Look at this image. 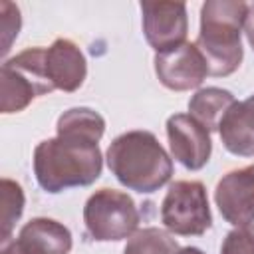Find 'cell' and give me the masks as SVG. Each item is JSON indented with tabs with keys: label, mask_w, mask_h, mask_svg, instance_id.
Wrapping results in <instances>:
<instances>
[{
	"label": "cell",
	"mask_w": 254,
	"mask_h": 254,
	"mask_svg": "<svg viewBox=\"0 0 254 254\" xmlns=\"http://www.w3.org/2000/svg\"><path fill=\"white\" fill-rule=\"evenodd\" d=\"M155 73L159 81L173 91H189L198 87L206 75H208V65L196 44L185 42L183 46L155 54Z\"/></svg>",
	"instance_id": "7"
},
{
	"label": "cell",
	"mask_w": 254,
	"mask_h": 254,
	"mask_svg": "<svg viewBox=\"0 0 254 254\" xmlns=\"http://www.w3.org/2000/svg\"><path fill=\"white\" fill-rule=\"evenodd\" d=\"M163 226L179 236H200L212 226L206 189L200 181H175L161 204Z\"/></svg>",
	"instance_id": "5"
},
{
	"label": "cell",
	"mask_w": 254,
	"mask_h": 254,
	"mask_svg": "<svg viewBox=\"0 0 254 254\" xmlns=\"http://www.w3.org/2000/svg\"><path fill=\"white\" fill-rule=\"evenodd\" d=\"M38 87L30 77H26L20 69L12 67L8 62L2 64L0 69V111L2 113H18L26 109L34 97H38Z\"/></svg>",
	"instance_id": "14"
},
{
	"label": "cell",
	"mask_w": 254,
	"mask_h": 254,
	"mask_svg": "<svg viewBox=\"0 0 254 254\" xmlns=\"http://www.w3.org/2000/svg\"><path fill=\"white\" fill-rule=\"evenodd\" d=\"M244 34L248 38L250 48L254 50V2L248 4V12H246V20H244Z\"/></svg>",
	"instance_id": "20"
},
{
	"label": "cell",
	"mask_w": 254,
	"mask_h": 254,
	"mask_svg": "<svg viewBox=\"0 0 254 254\" xmlns=\"http://www.w3.org/2000/svg\"><path fill=\"white\" fill-rule=\"evenodd\" d=\"M0 204H2L0 240L4 244V242L10 240V234H12L16 222L20 220V216L24 212V190L16 181H12V179H2L0 181Z\"/></svg>",
	"instance_id": "17"
},
{
	"label": "cell",
	"mask_w": 254,
	"mask_h": 254,
	"mask_svg": "<svg viewBox=\"0 0 254 254\" xmlns=\"http://www.w3.org/2000/svg\"><path fill=\"white\" fill-rule=\"evenodd\" d=\"M220 254H254V224L230 230L220 246Z\"/></svg>",
	"instance_id": "19"
},
{
	"label": "cell",
	"mask_w": 254,
	"mask_h": 254,
	"mask_svg": "<svg viewBox=\"0 0 254 254\" xmlns=\"http://www.w3.org/2000/svg\"><path fill=\"white\" fill-rule=\"evenodd\" d=\"M103 157L99 143L56 135L34 149V175L46 192H62L71 187H87L101 175Z\"/></svg>",
	"instance_id": "1"
},
{
	"label": "cell",
	"mask_w": 254,
	"mask_h": 254,
	"mask_svg": "<svg viewBox=\"0 0 254 254\" xmlns=\"http://www.w3.org/2000/svg\"><path fill=\"white\" fill-rule=\"evenodd\" d=\"M46 73L54 89L75 91L87 75V62L79 46L67 38H58L46 48Z\"/></svg>",
	"instance_id": "10"
},
{
	"label": "cell",
	"mask_w": 254,
	"mask_h": 254,
	"mask_svg": "<svg viewBox=\"0 0 254 254\" xmlns=\"http://www.w3.org/2000/svg\"><path fill=\"white\" fill-rule=\"evenodd\" d=\"M248 4L240 0H206L200 8V32L196 48L206 60L208 75L226 77L242 64L240 34Z\"/></svg>",
	"instance_id": "3"
},
{
	"label": "cell",
	"mask_w": 254,
	"mask_h": 254,
	"mask_svg": "<svg viewBox=\"0 0 254 254\" xmlns=\"http://www.w3.org/2000/svg\"><path fill=\"white\" fill-rule=\"evenodd\" d=\"M234 95L222 87H204L198 89L189 101V115L196 119L204 129L218 131V125L224 113L234 103Z\"/></svg>",
	"instance_id": "13"
},
{
	"label": "cell",
	"mask_w": 254,
	"mask_h": 254,
	"mask_svg": "<svg viewBox=\"0 0 254 254\" xmlns=\"http://www.w3.org/2000/svg\"><path fill=\"white\" fill-rule=\"evenodd\" d=\"M16 244L24 254H69L71 232L54 218L38 216L20 228Z\"/></svg>",
	"instance_id": "11"
},
{
	"label": "cell",
	"mask_w": 254,
	"mask_h": 254,
	"mask_svg": "<svg viewBox=\"0 0 254 254\" xmlns=\"http://www.w3.org/2000/svg\"><path fill=\"white\" fill-rule=\"evenodd\" d=\"M218 133L228 153L254 157V93L230 105L218 125Z\"/></svg>",
	"instance_id": "12"
},
{
	"label": "cell",
	"mask_w": 254,
	"mask_h": 254,
	"mask_svg": "<svg viewBox=\"0 0 254 254\" xmlns=\"http://www.w3.org/2000/svg\"><path fill=\"white\" fill-rule=\"evenodd\" d=\"M167 137L171 155L189 171L202 169L212 153L210 131L189 113H175L167 119Z\"/></svg>",
	"instance_id": "8"
},
{
	"label": "cell",
	"mask_w": 254,
	"mask_h": 254,
	"mask_svg": "<svg viewBox=\"0 0 254 254\" xmlns=\"http://www.w3.org/2000/svg\"><path fill=\"white\" fill-rule=\"evenodd\" d=\"M105 133V119L89 107H71L58 119V135L99 143Z\"/></svg>",
	"instance_id": "15"
},
{
	"label": "cell",
	"mask_w": 254,
	"mask_h": 254,
	"mask_svg": "<svg viewBox=\"0 0 254 254\" xmlns=\"http://www.w3.org/2000/svg\"><path fill=\"white\" fill-rule=\"evenodd\" d=\"M0 254H24V252L20 250V246L16 244V240H8V242L2 244V252Z\"/></svg>",
	"instance_id": "21"
},
{
	"label": "cell",
	"mask_w": 254,
	"mask_h": 254,
	"mask_svg": "<svg viewBox=\"0 0 254 254\" xmlns=\"http://www.w3.org/2000/svg\"><path fill=\"white\" fill-rule=\"evenodd\" d=\"M143 34L147 44L157 52H171L185 44L189 32L185 2H141Z\"/></svg>",
	"instance_id": "6"
},
{
	"label": "cell",
	"mask_w": 254,
	"mask_h": 254,
	"mask_svg": "<svg viewBox=\"0 0 254 254\" xmlns=\"http://www.w3.org/2000/svg\"><path fill=\"white\" fill-rule=\"evenodd\" d=\"M22 26L20 8L12 2H0V34H2V56L8 54L12 42L16 40Z\"/></svg>",
	"instance_id": "18"
},
{
	"label": "cell",
	"mask_w": 254,
	"mask_h": 254,
	"mask_svg": "<svg viewBox=\"0 0 254 254\" xmlns=\"http://www.w3.org/2000/svg\"><path fill=\"white\" fill-rule=\"evenodd\" d=\"M216 206L232 226L254 222V165L226 173L214 190Z\"/></svg>",
	"instance_id": "9"
},
{
	"label": "cell",
	"mask_w": 254,
	"mask_h": 254,
	"mask_svg": "<svg viewBox=\"0 0 254 254\" xmlns=\"http://www.w3.org/2000/svg\"><path fill=\"white\" fill-rule=\"evenodd\" d=\"M177 254H204V252L198 250V248H194V246H185V248H181Z\"/></svg>",
	"instance_id": "22"
},
{
	"label": "cell",
	"mask_w": 254,
	"mask_h": 254,
	"mask_svg": "<svg viewBox=\"0 0 254 254\" xmlns=\"http://www.w3.org/2000/svg\"><path fill=\"white\" fill-rule=\"evenodd\" d=\"M83 222L93 240L117 242L137 232L139 210L127 192L99 189L85 200Z\"/></svg>",
	"instance_id": "4"
},
{
	"label": "cell",
	"mask_w": 254,
	"mask_h": 254,
	"mask_svg": "<svg viewBox=\"0 0 254 254\" xmlns=\"http://www.w3.org/2000/svg\"><path fill=\"white\" fill-rule=\"evenodd\" d=\"M107 165L115 179L141 194H151L173 177V161L151 131H127L107 149Z\"/></svg>",
	"instance_id": "2"
},
{
	"label": "cell",
	"mask_w": 254,
	"mask_h": 254,
	"mask_svg": "<svg viewBox=\"0 0 254 254\" xmlns=\"http://www.w3.org/2000/svg\"><path fill=\"white\" fill-rule=\"evenodd\" d=\"M181 248L177 240L155 226L137 230L125 244L123 254H177Z\"/></svg>",
	"instance_id": "16"
}]
</instances>
